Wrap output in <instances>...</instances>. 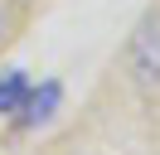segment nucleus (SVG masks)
Listing matches in <instances>:
<instances>
[{
  "label": "nucleus",
  "instance_id": "f257e3e1",
  "mask_svg": "<svg viewBox=\"0 0 160 155\" xmlns=\"http://www.w3.org/2000/svg\"><path fill=\"white\" fill-rule=\"evenodd\" d=\"M126 63H131V73H136L141 87H160V15H146L136 24Z\"/></svg>",
  "mask_w": 160,
  "mask_h": 155
},
{
  "label": "nucleus",
  "instance_id": "f03ea898",
  "mask_svg": "<svg viewBox=\"0 0 160 155\" xmlns=\"http://www.w3.org/2000/svg\"><path fill=\"white\" fill-rule=\"evenodd\" d=\"M58 102H63V87L58 82H44V87H29L24 92V102H20V126H44L53 112H58Z\"/></svg>",
  "mask_w": 160,
  "mask_h": 155
},
{
  "label": "nucleus",
  "instance_id": "7ed1b4c3",
  "mask_svg": "<svg viewBox=\"0 0 160 155\" xmlns=\"http://www.w3.org/2000/svg\"><path fill=\"white\" fill-rule=\"evenodd\" d=\"M24 92H29V78H24L20 68H10V73H0V116H15V112H20Z\"/></svg>",
  "mask_w": 160,
  "mask_h": 155
},
{
  "label": "nucleus",
  "instance_id": "20e7f679",
  "mask_svg": "<svg viewBox=\"0 0 160 155\" xmlns=\"http://www.w3.org/2000/svg\"><path fill=\"white\" fill-rule=\"evenodd\" d=\"M0 34H5V15H0Z\"/></svg>",
  "mask_w": 160,
  "mask_h": 155
}]
</instances>
